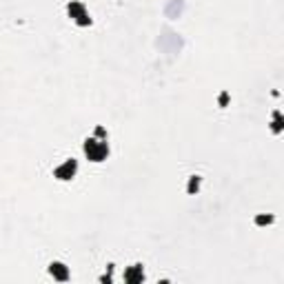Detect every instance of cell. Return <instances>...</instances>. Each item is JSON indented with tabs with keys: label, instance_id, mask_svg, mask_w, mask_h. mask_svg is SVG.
Returning <instances> with one entry per match:
<instances>
[{
	"label": "cell",
	"instance_id": "3957f363",
	"mask_svg": "<svg viewBox=\"0 0 284 284\" xmlns=\"http://www.w3.org/2000/svg\"><path fill=\"white\" fill-rule=\"evenodd\" d=\"M76 169H78V164H76V160H67L64 164H60L56 171H53V175L58 180H71L76 175Z\"/></svg>",
	"mask_w": 284,
	"mask_h": 284
},
{
	"label": "cell",
	"instance_id": "52a82bcc",
	"mask_svg": "<svg viewBox=\"0 0 284 284\" xmlns=\"http://www.w3.org/2000/svg\"><path fill=\"white\" fill-rule=\"evenodd\" d=\"M255 222H258V224H268V222H273V218L271 216H258Z\"/></svg>",
	"mask_w": 284,
	"mask_h": 284
},
{
	"label": "cell",
	"instance_id": "277c9868",
	"mask_svg": "<svg viewBox=\"0 0 284 284\" xmlns=\"http://www.w3.org/2000/svg\"><path fill=\"white\" fill-rule=\"evenodd\" d=\"M125 280L129 284H138L144 280V271H142V264H133L131 268H126V273H125Z\"/></svg>",
	"mask_w": 284,
	"mask_h": 284
},
{
	"label": "cell",
	"instance_id": "5b68a950",
	"mask_svg": "<svg viewBox=\"0 0 284 284\" xmlns=\"http://www.w3.org/2000/svg\"><path fill=\"white\" fill-rule=\"evenodd\" d=\"M49 273H51L56 280H60V282L69 280V268L64 267L63 262H51V267H49Z\"/></svg>",
	"mask_w": 284,
	"mask_h": 284
},
{
	"label": "cell",
	"instance_id": "7a4b0ae2",
	"mask_svg": "<svg viewBox=\"0 0 284 284\" xmlns=\"http://www.w3.org/2000/svg\"><path fill=\"white\" fill-rule=\"evenodd\" d=\"M67 11H69V16L76 20V25H80V27L91 25V18H89V14H87V9H84L82 2H69Z\"/></svg>",
	"mask_w": 284,
	"mask_h": 284
},
{
	"label": "cell",
	"instance_id": "8992f818",
	"mask_svg": "<svg viewBox=\"0 0 284 284\" xmlns=\"http://www.w3.org/2000/svg\"><path fill=\"white\" fill-rule=\"evenodd\" d=\"M198 184H200V178H198V175H195V178H191V182H189V193L198 191Z\"/></svg>",
	"mask_w": 284,
	"mask_h": 284
},
{
	"label": "cell",
	"instance_id": "6da1fadb",
	"mask_svg": "<svg viewBox=\"0 0 284 284\" xmlns=\"http://www.w3.org/2000/svg\"><path fill=\"white\" fill-rule=\"evenodd\" d=\"M84 153H87V158H89L91 162H102V160H107V156H109V144H107V140L87 138V142H84Z\"/></svg>",
	"mask_w": 284,
	"mask_h": 284
},
{
	"label": "cell",
	"instance_id": "ba28073f",
	"mask_svg": "<svg viewBox=\"0 0 284 284\" xmlns=\"http://www.w3.org/2000/svg\"><path fill=\"white\" fill-rule=\"evenodd\" d=\"M275 131H280V113H275V125H273Z\"/></svg>",
	"mask_w": 284,
	"mask_h": 284
}]
</instances>
